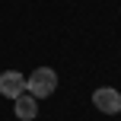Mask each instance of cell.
Listing matches in <instances>:
<instances>
[{"label":"cell","mask_w":121,"mask_h":121,"mask_svg":"<svg viewBox=\"0 0 121 121\" xmlns=\"http://www.w3.org/2000/svg\"><path fill=\"white\" fill-rule=\"evenodd\" d=\"M13 112H16L19 121H35L38 118V99L29 96V92H22V96L13 99Z\"/></svg>","instance_id":"cell-4"},{"label":"cell","mask_w":121,"mask_h":121,"mask_svg":"<svg viewBox=\"0 0 121 121\" xmlns=\"http://www.w3.org/2000/svg\"><path fill=\"white\" fill-rule=\"evenodd\" d=\"M92 105H96L102 115H118L121 112V92L115 86H99L92 92Z\"/></svg>","instance_id":"cell-2"},{"label":"cell","mask_w":121,"mask_h":121,"mask_svg":"<svg viewBox=\"0 0 121 121\" xmlns=\"http://www.w3.org/2000/svg\"><path fill=\"white\" fill-rule=\"evenodd\" d=\"M54 89H57V70H51V67H35L26 77V92L35 96V99L54 96Z\"/></svg>","instance_id":"cell-1"},{"label":"cell","mask_w":121,"mask_h":121,"mask_svg":"<svg viewBox=\"0 0 121 121\" xmlns=\"http://www.w3.org/2000/svg\"><path fill=\"white\" fill-rule=\"evenodd\" d=\"M22 92H26V77L19 70H3L0 73V96L16 99V96H22Z\"/></svg>","instance_id":"cell-3"}]
</instances>
